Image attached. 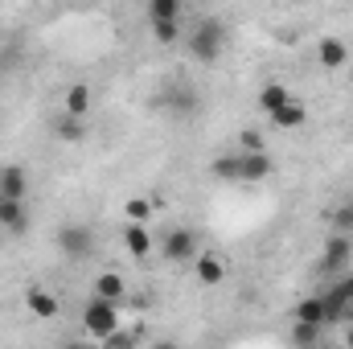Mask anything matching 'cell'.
I'll list each match as a JSON object with an SVG mask.
<instances>
[{
    "mask_svg": "<svg viewBox=\"0 0 353 349\" xmlns=\"http://www.w3.org/2000/svg\"><path fill=\"white\" fill-rule=\"evenodd\" d=\"M185 46H189V54H193L197 62L214 66V62H218V54H222V46H226V29H222V21H214V17L197 21V29H193V33H185Z\"/></svg>",
    "mask_w": 353,
    "mask_h": 349,
    "instance_id": "1",
    "label": "cell"
},
{
    "mask_svg": "<svg viewBox=\"0 0 353 349\" xmlns=\"http://www.w3.org/2000/svg\"><path fill=\"white\" fill-rule=\"evenodd\" d=\"M83 329H87L94 341H107L115 329H123L119 325V304H107V300L90 296L87 304H83Z\"/></svg>",
    "mask_w": 353,
    "mask_h": 349,
    "instance_id": "2",
    "label": "cell"
},
{
    "mask_svg": "<svg viewBox=\"0 0 353 349\" xmlns=\"http://www.w3.org/2000/svg\"><path fill=\"white\" fill-rule=\"evenodd\" d=\"M58 251L66 259H90L94 255V230L83 226V222H66L58 230Z\"/></svg>",
    "mask_w": 353,
    "mask_h": 349,
    "instance_id": "3",
    "label": "cell"
},
{
    "mask_svg": "<svg viewBox=\"0 0 353 349\" xmlns=\"http://www.w3.org/2000/svg\"><path fill=\"white\" fill-rule=\"evenodd\" d=\"M161 255H165V263L197 259V235H193V230H185V226L169 230V235H165V243H161Z\"/></svg>",
    "mask_w": 353,
    "mask_h": 349,
    "instance_id": "4",
    "label": "cell"
},
{
    "mask_svg": "<svg viewBox=\"0 0 353 349\" xmlns=\"http://www.w3.org/2000/svg\"><path fill=\"white\" fill-rule=\"evenodd\" d=\"M316 62H321L325 70H341V66L350 62V46H345L341 37H333V33H329V37H321V41H316Z\"/></svg>",
    "mask_w": 353,
    "mask_h": 349,
    "instance_id": "5",
    "label": "cell"
},
{
    "mask_svg": "<svg viewBox=\"0 0 353 349\" xmlns=\"http://www.w3.org/2000/svg\"><path fill=\"white\" fill-rule=\"evenodd\" d=\"M267 119H271V128H275V132H296V128H304V123H308V107H304V103H296V99H288V103H283L279 111H271Z\"/></svg>",
    "mask_w": 353,
    "mask_h": 349,
    "instance_id": "6",
    "label": "cell"
},
{
    "mask_svg": "<svg viewBox=\"0 0 353 349\" xmlns=\"http://www.w3.org/2000/svg\"><path fill=\"white\" fill-rule=\"evenodd\" d=\"M25 193H29V177L21 165H4L0 169V197L4 201H25Z\"/></svg>",
    "mask_w": 353,
    "mask_h": 349,
    "instance_id": "7",
    "label": "cell"
},
{
    "mask_svg": "<svg viewBox=\"0 0 353 349\" xmlns=\"http://www.w3.org/2000/svg\"><path fill=\"white\" fill-rule=\"evenodd\" d=\"M275 173L267 152H239V181H267Z\"/></svg>",
    "mask_w": 353,
    "mask_h": 349,
    "instance_id": "8",
    "label": "cell"
},
{
    "mask_svg": "<svg viewBox=\"0 0 353 349\" xmlns=\"http://www.w3.org/2000/svg\"><path fill=\"white\" fill-rule=\"evenodd\" d=\"M25 308H29L33 317H41V321H54V317H58V296H54L50 288H29V292H25Z\"/></svg>",
    "mask_w": 353,
    "mask_h": 349,
    "instance_id": "9",
    "label": "cell"
},
{
    "mask_svg": "<svg viewBox=\"0 0 353 349\" xmlns=\"http://www.w3.org/2000/svg\"><path fill=\"white\" fill-rule=\"evenodd\" d=\"M123 247H128L132 259H148V255H152V235H148V226L128 222V226H123Z\"/></svg>",
    "mask_w": 353,
    "mask_h": 349,
    "instance_id": "10",
    "label": "cell"
},
{
    "mask_svg": "<svg viewBox=\"0 0 353 349\" xmlns=\"http://www.w3.org/2000/svg\"><path fill=\"white\" fill-rule=\"evenodd\" d=\"M0 226H4L8 235H25V230H29V210H25V201H4V197H0Z\"/></svg>",
    "mask_w": 353,
    "mask_h": 349,
    "instance_id": "11",
    "label": "cell"
},
{
    "mask_svg": "<svg viewBox=\"0 0 353 349\" xmlns=\"http://www.w3.org/2000/svg\"><path fill=\"white\" fill-rule=\"evenodd\" d=\"M94 296H99V300H107V304H119V300L128 296V283H123V275H115V271H103V275L94 279Z\"/></svg>",
    "mask_w": 353,
    "mask_h": 349,
    "instance_id": "12",
    "label": "cell"
},
{
    "mask_svg": "<svg viewBox=\"0 0 353 349\" xmlns=\"http://www.w3.org/2000/svg\"><path fill=\"white\" fill-rule=\"evenodd\" d=\"M193 271H197V283H205V288H218L226 279V263L218 259V255H197Z\"/></svg>",
    "mask_w": 353,
    "mask_h": 349,
    "instance_id": "13",
    "label": "cell"
},
{
    "mask_svg": "<svg viewBox=\"0 0 353 349\" xmlns=\"http://www.w3.org/2000/svg\"><path fill=\"white\" fill-rule=\"evenodd\" d=\"M296 325L321 329V325H325V300H321V296H304V300L296 304Z\"/></svg>",
    "mask_w": 353,
    "mask_h": 349,
    "instance_id": "14",
    "label": "cell"
},
{
    "mask_svg": "<svg viewBox=\"0 0 353 349\" xmlns=\"http://www.w3.org/2000/svg\"><path fill=\"white\" fill-rule=\"evenodd\" d=\"M350 255H353L350 239L333 235V239H329V247H325V255H321V267H325V271H337L341 263H350Z\"/></svg>",
    "mask_w": 353,
    "mask_h": 349,
    "instance_id": "15",
    "label": "cell"
},
{
    "mask_svg": "<svg viewBox=\"0 0 353 349\" xmlns=\"http://www.w3.org/2000/svg\"><path fill=\"white\" fill-rule=\"evenodd\" d=\"M54 132H58V140H66V144H79V140H87V123L79 119V115H58V123H54Z\"/></svg>",
    "mask_w": 353,
    "mask_h": 349,
    "instance_id": "16",
    "label": "cell"
},
{
    "mask_svg": "<svg viewBox=\"0 0 353 349\" xmlns=\"http://www.w3.org/2000/svg\"><path fill=\"white\" fill-rule=\"evenodd\" d=\"M321 300H325V325H337V321H345V317H350V308H353V304L341 296V292H337V288H329Z\"/></svg>",
    "mask_w": 353,
    "mask_h": 349,
    "instance_id": "17",
    "label": "cell"
},
{
    "mask_svg": "<svg viewBox=\"0 0 353 349\" xmlns=\"http://www.w3.org/2000/svg\"><path fill=\"white\" fill-rule=\"evenodd\" d=\"M148 21H152V25L181 21V0H152V4H148Z\"/></svg>",
    "mask_w": 353,
    "mask_h": 349,
    "instance_id": "18",
    "label": "cell"
},
{
    "mask_svg": "<svg viewBox=\"0 0 353 349\" xmlns=\"http://www.w3.org/2000/svg\"><path fill=\"white\" fill-rule=\"evenodd\" d=\"M87 107H90V87L87 83H74V87L66 90V115H87Z\"/></svg>",
    "mask_w": 353,
    "mask_h": 349,
    "instance_id": "19",
    "label": "cell"
},
{
    "mask_svg": "<svg viewBox=\"0 0 353 349\" xmlns=\"http://www.w3.org/2000/svg\"><path fill=\"white\" fill-rule=\"evenodd\" d=\"M288 99H292V90L279 87V83H267V87L259 90V107H263L267 115H271V111H279V107H283Z\"/></svg>",
    "mask_w": 353,
    "mask_h": 349,
    "instance_id": "20",
    "label": "cell"
},
{
    "mask_svg": "<svg viewBox=\"0 0 353 349\" xmlns=\"http://www.w3.org/2000/svg\"><path fill=\"white\" fill-rule=\"evenodd\" d=\"M140 337H144V329H115L107 341H99L103 349H140Z\"/></svg>",
    "mask_w": 353,
    "mask_h": 349,
    "instance_id": "21",
    "label": "cell"
},
{
    "mask_svg": "<svg viewBox=\"0 0 353 349\" xmlns=\"http://www.w3.org/2000/svg\"><path fill=\"white\" fill-rule=\"evenodd\" d=\"M128 222H136V226H148V218H152V201L148 197H128Z\"/></svg>",
    "mask_w": 353,
    "mask_h": 349,
    "instance_id": "22",
    "label": "cell"
},
{
    "mask_svg": "<svg viewBox=\"0 0 353 349\" xmlns=\"http://www.w3.org/2000/svg\"><path fill=\"white\" fill-rule=\"evenodd\" d=\"M321 341V329H312V325H292V346L296 349H316Z\"/></svg>",
    "mask_w": 353,
    "mask_h": 349,
    "instance_id": "23",
    "label": "cell"
},
{
    "mask_svg": "<svg viewBox=\"0 0 353 349\" xmlns=\"http://www.w3.org/2000/svg\"><path fill=\"white\" fill-rule=\"evenodd\" d=\"M210 173L218 177V181H239V152H234V157H218V161L210 165Z\"/></svg>",
    "mask_w": 353,
    "mask_h": 349,
    "instance_id": "24",
    "label": "cell"
},
{
    "mask_svg": "<svg viewBox=\"0 0 353 349\" xmlns=\"http://www.w3.org/2000/svg\"><path fill=\"white\" fill-rule=\"evenodd\" d=\"M333 230H337L341 239H350V235H353V201L337 206V214H333Z\"/></svg>",
    "mask_w": 353,
    "mask_h": 349,
    "instance_id": "25",
    "label": "cell"
},
{
    "mask_svg": "<svg viewBox=\"0 0 353 349\" xmlns=\"http://www.w3.org/2000/svg\"><path fill=\"white\" fill-rule=\"evenodd\" d=\"M239 152H267V144H263V132H255V128H247V132H239Z\"/></svg>",
    "mask_w": 353,
    "mask_h": 349,
    "instance_id": "26",
    "label": "cell"
},
{
    "mask_svg": "<svg viewBox=\"0 0 353 349\" xmlns=\"http://www.w3.org/2000/svg\"><path fill=\"white\" fill-rule=\"evenodd\" d=\"M152 37H157L161 46H173L176 37H181V21H169V25H152Z\"/></svg>",
    "mask_w": 353,
    "mask_h": 349,
    "instance_id": "27",
    "label": "cell"
},
{
    "mask_svg": "<svg viewBox=\"0 0 353 349\" xmlns=\"http://www.w3.org/2000/svg\"><path fill=\"white\" fill-rule=\"evenodd\" d=\"M169 107L173 111H193L197 99H193V90H176V94H169Z\"/></svg>",
    "mask_w": 353,
    "mask_h": 349,
    "instance_id": "28",
    "label": "cell"
},
{
    "mask_svg": "<svg viewBox=\"0 0 353 349\" xmlns=\"http://www.w3.org/2000/svg\"><path fill=\"white\" fill-rule=\"evenodd\" d=\"M333 288H337V292H341V296H345V300L353 304V271H350V275H341V279H337Z\"/></svg>",
    "mask_w": 353,
    "mask_h": 349,
    "instance_id": "29",
    "label": "cell"
},
{
    "mask_svg": "<svg viewBox=\"0 0 353 349\" xmlns=\"http://www.w3.org/2000/svg\"><path fill=\"white\" fill-rule=\"evenodd\" d=\"M152 349H181L176 341H152Z\"/></svg>",
    "mask_w": 353,
    "mask_h": 349,
    "instance_id": "30",
    "label": "cell"
},
{
    "mask_svg": "<svg viewBox=\"0 0 353 349\" xmlns=\"http://www.w3.org/2000/svg\"><path fill=\"white\" fill-rule=\"evenodd\" d=\"M62 349H90V346H83V341H66Z\"/></svg>",
    "mask_w": 353,
    "mask_h": 349,
    "instance_id": "31",
    "label": "cell"
},
{
    "mask_svg": "<svg viewBox=\"0 0 353 349\" xmlns=\"http://www.w3.org/2000/svg\"><path fill=\"white\" fill-rule=\"evenodd\" d=\"M345 349H353V329H345Z\"/></svg>",
    "mask_w": 353,
    "mask_h": 349,
    "instance_id": "32",
    "label": "cell"
}]
</instances>
